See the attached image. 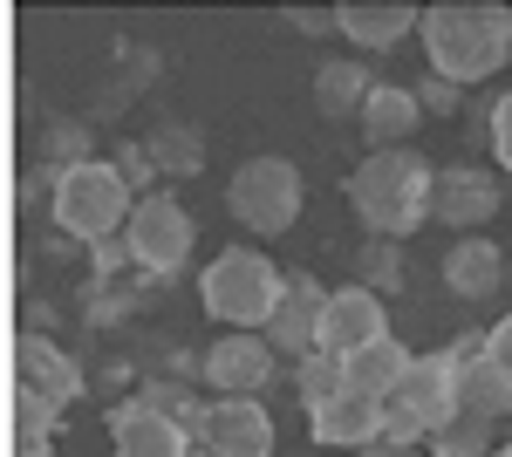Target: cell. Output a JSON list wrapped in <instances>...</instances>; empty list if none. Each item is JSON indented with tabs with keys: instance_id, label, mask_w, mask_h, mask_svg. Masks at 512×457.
Wrapping results in <instances>:
<instances>
[{
	"instance_id": "1",
	"label": "cell",
	"mask_w": 512,
	"mask_h": 457,
	"mask_svg": "<svg viewBox=\"0 0 512 457\" xmlns=\"http://www.w3.org/2000/svg\"><path fill=\"white\" fill-rule=\"evenodd\" d=\"M424 62L444 82H485L512 62V7L499 0H444L424 7Z\"/></svg>"
},
{
	"instance_id": "2",
	"label": "cell",
	"mask_w": 512,
	"mask_h": 457,
	"mask_svg": "<svg viewBox=\"0 0 512 457\" xmlns=\"http://www.w3.org/2000/svg\"><path fill=\"white\" fill-rule=\"evenodd\" d=\"M349 212L362 219L369 239H410V232L431 219L437 198V164L417 151H369L349 171Z\"/></svg>"
},
{
	"instance_id": "3",
	"label": "cell",
	"mask_w": 512,
	"mask_h": 457,
	"mask_svg": "<svg viewBox=\"0 0 512 457\" xmlns=\"http://www.w3.org/2000/svg\"><path fill=\"white\" fill-rule=\"evenodd\" d=\"M198 301L233 335H260L287 301V267H274L260 246H219L205 260V273H198Z\"/></svg>"
},
{
	"instance_id": "4",
	"label": "cell",
	"mask_w": 512,
	"mask_h": 457,
	"mask_svg": "<svg viewBox=\"0 0 512 457\" xmlns=\"http://www.w3.org/2000/svg\"><path fill=\"white\" fill-rule=\"evenodd\" d=\"M55 232H69L76 246H96V239H110V232L130 226V212H137V191L117 178V164L110 157H89L76 171H62V185H55Z\"/></svg>"
},
{
	"instance_id": "5",
	"label": "cell",
	"mask_w": 512,
	"mask_h": 457,
	"mask_svg": "<svg viewBox=\"0 0 512 457\" xmlns=\"http://www.w3.org/2000/svg\"><path fill=\"white\" fill-rule=\"evenodd\" d=\"M301 198L308 191H301V171L287 157H246L233 178H226V212L253 239H280V232L301 219Z\"/></svg>"
},
{
	"instance_id": "6",
	"label": "cell",
	"mask_w": 512,
	"mask_h": 457,
	"mask_svg": "<svg viewBox=\"0 0 512 457\" xmlns=\"http://www.w3.org/2000/svg\"><path fill=\"white\" fill-rule=\"evenodd\" d=\"M123 239H130V253H137V273H151V280H171V273L192 260L198 226H192V212H185L171 191H151V198H137V212H130Z\"/></svg>"
},
{
	"instance_id": "7",
	"label": "cell",
	"mask_w": 512,
	"mask_h": 457,
	"mask_svg": "<svg viewBox=\"0 0 512 457\" xmlns=\"http://www.w3.org/2000/svg\"><path fill=\"white\" fill-rule=\"evenodd\" d=\"M328 294H335V287H321L315 273H287V301H280V314L260 328L280 362H308V355L321 348V314H328Z\"/></svg>"
},
{
	"instance_id": "8",
	"label": "cell",
	"mask_w": 512,
	"mask_h": 457,
	"mask_svg": "<svg viewBox=\"0 0 512 457\" xmlns=\"http://www.w3.org/2000/svg\"><path fill=\"white\" fill-rule=\"evenodd\" d=\"M499 205H506V185H499L492 171H478V164H444V171H437L431 219L451 226L458 239H465V232H485V219H492Z\"/></svg>"
},
{
	"instance_id": "9",
	"label": "cell",
	"mask_w": 512,
	"mask_h": 457,
	"mask_svg": "<svg viewBox=\"0 0 512 457\" xmlns=\"http://www.w3.org/2000/svg\"><path fill=\"white\" fill-rule=\"evenodd\" d=\"M280 355L267 348V335H226L205 348V389L212 396H267Z\"/></svg>"
},
{
	"instance_id": "10",
	"label": "cell",
	"mask_w": 512,
	"mask_h": 457,
	"mask_svg": "<svg viewBox=\"0 0 512 457\" xmlns=\"http://www.w3.org/2000/svg\"><path fill=\"white\" fill-rule=\"evenodd\" d=\"M383 335H390V307H383V294H369V287H355V280L328 294V314H321V348H328V355L349 362L355 348L383 342Z\"/></svg>"
},
{
	"instance_id": "11",
	"label": "cell",
	"mask_w": 512,
	"mask_h": 457,
	"mask_svg": "<svg viewBox=\"0 0 512 457\" xmlns=\"http://www.w3.org/2000/svg\"><path fill=\"white\" fill-rule=\"evenodd\" d=\"M390 410H403L410 423H424V430H444V423L458 417V362L437 348V355H417L410 362V376L403 389L390 396Z\"/></svg>"
},
{
	"instance_id": "12",
	"label": "cell",
	"mask_w": 512,
	"mask_h": 457,
	"mask_svg": "<svg viewBox=\"0 0 512 457\" xmlns=\"http://www.w3.org/2000/svg\"><path fill=\"white\" fill-rule=\"evenodd\" d=\"M205 444L226 457H274V417H267V403L260 396H212Z\"/></svg>"
},
{
	"instance_id": "13",
	"label": "cell",
	"mask_w": 512,
	"mask_h": 457,
	"mask_svg": "<svg viewBox=\"0 0 512 457\" xmlns=\"http://www.w3.org/2000/svg\"><path fill=\"white\" fill-rule=\"evenodd\" d=\"M110 437H117V457H192V430L178 417L144 410V396H123L110 410Z\"/></svg>"
},
{
	"instance_id": "14",
	"label": "cell",
	"mask_w": 512,
	"mask_h": 457,
	"mask_svg": "<svg viewBox=\"0 0 512 457\" xmlns=\"http://www.w3.org/2000/svg\"><path fill=\"white\" fill-rule=\"evenodd\" d=\"M308 437H315L321 451H369V444H383V403L342 389L335 403L308 410Z\"/></svg>"
},
{
	"instance_id": "15",
	"label": "cell",
	"mask_w": 512,
	"mask_h": 457,
	"mask_svg": "<svg viewBox=\"0 0 512 457\" xmlns=\"http://www.w3.org/2000/svg\"><path fill=\"white\" fill-rule=\"evenodd\" d=\"M444 287H451L458 301H492V294L506 287V246H499L492 232L451 239V246H444Z\"/></svg>"
},
{
	"instance_id": "16",
	"label": "cell",
	"mask_w": 512,
	"mask_h": 457,
	"mask_svg": "<svg viewBox=\"0 0 512 457\" xmlns=\"http://www.w3.org/2000/svg\"><path fill=\"white\" fill-rule=\"evenodd\" d=\"M355 123H362V137H369V151H410V137H417V123H424V103H417L410 82H376Z\"/></svg>"
},
{
	"instance_id": "17",
	"label": "cell",
	"mask_w": 512,
	"mask_h": 457,
	"mask_svg": "<svg viewBox=\"0 0 512 457\" xmlns=\"http://www.w3.org/2000/svg\"><path fill=\"white\" fill-rule=\"evenodd\" d=\"M14 369H21V382H28V389H41V396H48V403H62V410L82 396V369L55 342H48V335H35V328L14 342Z\"/></svg>"
},
{
	"instance_id": "18",
	"label": "cell",
	"mask_w": 512,
	"mask_h": 457,
	"mask_svg": "<svg viewBox=\"0 0 512 457\" xmlns=\"http://www.w3.org/2000/svg\"><path fill=\"white\" fill-rule=\"evenodd\" d=\"M410 348L396 342V335H383V342H369V348H355L349 362H342V376H349L355 396H376V403H390L396 389H403V376H410Z\"/></svg>"
},
{
	"instance_id": "19",
	"label": "cell",
	"mask_w": 512,
	"mask_h": 457,
	"mask_svg": "<svg viewBox=\"0 0 512 457\" xmlns=\"http://www.w3.org/2000/svg\"><path fill=\"white\" fill-rule=\"evenodd\" d=\"M458 410H465V417H485V423L512 417V369L492 355V348L458 369Z\"/></svg>"
},
{
	"instance_id": "20",
	"label": "cell",
	"mask_w": 512,
	"mask_h": 457,
	"mask_svg": "<svg viewBox=\"0 0 512 457\" xmlns=\"http://www.w3.org/2000/svg\"><path fill=\"white\" fill-rule=\"evenodd\" d=\"M335 21H342V35H349L362 55H383V48H396L410 28H424V14H417V7H362V0L335 7Z\"/></svg>"
},
{
	"instance_id": "21",
	"label": "cell",
	"mask_w": 512,
	"mask_h": 457,
	"mask_svg": "<svg viewBox=\"0 0 512 457\" xmlns=\"http://www.w3.org/2000/svg\"><path fill=\"white\" fill-rule=\"evenodd\" d=\"M369 89H376L369 62H355V55H342V62H321V69H315V110H321V116H362Z\"/></svg>"
},
{
	"instance_id": "22",
	"label": "cell",
	"mask_w": 512,
	"mask_h": 457,
	"mask_svg": "<svg viewBox=\"0 0 512 457\" xmlns=\"http://www.w3.org/2000/svg\"><path fill=\"white\" fill-rule=\"evenodd\" d=\"M144 144H151L164 178H198L205 171V130H192V123H158Z\"/></svg>"
},
{
	"instance_id": "23",
	"label": "cell",
	"mask_w": 512,
	"mask_h": 457,
	"mask_svg": "<svg viewBox=\"0 0 512 457\" xmlns=\"http://www.w3.org/2000/svg\"><path fill=\"white\" fill-rule=\"evenodd\" d=\"M355 287L396 294V287H403V239H362V246H355Z\"/></svg>"
},
{
	"instance_id": "24",
	"label": "cell",
	"mask_w": 512,
	"mask_h": 457,
	"mask_svg": "<svg viewBox=\"0 0 512 457\" xmlns=\"http://www.w3.org/2000/svg\"><path fill=\"white\" fill-rule=\"evenodd\" d=\"M492 451H499V423L465 417V410L444 430H431V457H492Z\"/></svg>"
},
{
	"instance_id": "25",
	"label": "cell",
	"mask_w": 512,
	"mask_h": 457,
	"mask_svg": "<svg viewBox=\"0 0 512 457\" xmlns=\"http://www.w3.org/2000/svg\"><path fill=\"white\" fill-rule=\"evenodd\" d=\"M294 389H301V410H321V403H335V396L349 389V376H342V355L315 348L308 362H294Z\"/></svg>"
},
{
	"instance_id": "26",
	"label": "cell",
	"mask_w": 512,
	"mask_h": 457,
	"mask_svg": "<svg viewBox=\"0 0 512 457\" xmlns=\"http://www.w3.org/2000/svg\"><path fill=\"white\" fill-rule=\"evenodd\" d=\"M89 123H76V116H55V123H41V164L48 171H76V164H89Z\"/></svg>"
},
{
	"instance_id": "27",
	"label": "cell",
	"mask_w": 512,
	"mask_h": 457,
	"mask_svg": "<svg viewBox=\"0 0 512 457\" xmlns=\"http://www.w3.org/2000/svg\"><path fill=\"white\" fill-rule=\"evenodd\" d=\"M55 423H62V403H48L41 389L14 382V444H48Z\"/></svg>"
},
{
	"instance_id": "28",
	"label": "cell",
	"mask_w": 512,
	"mask_h": 457,
	"mask_svg": "<svg viewBox=\"0 0 512 457\" xmlns=\"http://www.w3.org/2000/svg\"><path fill=\"white\" fill-rule=\"evenodd\" d=\"M130 314H137L130 287H117V280H89V287H82V321H89V328H117Z\"/></svg>"
},
{
	"instance_id": "29",
	"label": "cell",
	"mask_w": 512,
	"mask_h": 457,
	"mask_svg": "<svg viewBox=\"0 0 512 457\" xmlns=\"http://www.w3.org/2000/svg\"><path fill=\"white\" fill-rule=\"evenodd\" d=\"M110 164H117V178L137 191V198H151V178H158V157H151V144H117V157H110Z\"/></svg>"
},
{
	"instance_id": "30",
	"label": "cell",
	"mask_w": 512,
	"mask_h": 457,
	"mask_svg": "<svg viewBox=\"0 0 512 457\" xmlns=\"http://www.w3.org/2000/svg\"><path fill=\"white\" fill-rule=\"evenodd\" d=\"M417 103H424V116H458V110H465V89L424 69V76H417Z\"/></svg>"
},
{
	"instance_id": "31",
	"label": "cell",
	"mask_w": 512,
	"mask_h": 457,
	"mask_svg": "<svg viewBox=\"0 0 512 457\" xmlns=\"http://www.w3.org/2000/svg\"><path fill=\"white\" fill-rule=\"evenodd\" d=\"M89 267H96V280H117V273L137 267V253H130V239H123V232H110V239H96V246H89Z\"/></svg>"
},
{
	"instance_id": "32",
	"label": "cell",
	"mask_w": 512,
	"mask_h": 457,
	"mask_svg": "<svg viewBox=\"0 0 512 457\" xmlns=\"http://www.w3.org/2000/svg\"><path fill=\"white\" fill-rule=\"evenodd\" d=\"M158 376L198 382V376H205V355H198V348H178V342H164V348H158Z\"/></svg>"
},
{
	"instance_id": "33",
	"label": "cell",
	"mask_w": 512,
	"mask_h": 457,
	"mask_svg": "<svg viewBox=\"0 0 512 457\" xmlns=\"http://www.w3.org/2000/svg\"><path fill=\"white\" fill-rule=\"evenodd\" d=\"M485 137H492V157H499V164L512 171V89L499 96V103H492V130H485Z\"/></svg>"
},
{
	"instance_id": "34",
	"label": "cell",
	"mask_w": 512,
	"mask_h": 457,
	"mask_svg": "<svg viewBox=\"0 0 512 457\" xmlns=\"http://www.w3.org/2000/svg\"><path fill=\"white\" fill-rule=\"evenodd\" d=\"M287 21H294L301 35H342V21H335V7H328V14H308V7H294Z\"/></svg>"
},
{
	"instance_id": "35",
	"label": "cell",
	"mask_w": 512,
	"mask_h": 457,
	"mask_svg": "<svg viewBox=\"0 0 512 457\" xmlns=\"http://www.w3.org/2000/svg\"><path fill=\"white\" fill-rule=\"evenodd\" d=\"M485 348H492V355H499V362L512 369V314H499V321L485 328Z\"/></svg>"
},
{
	"instance_id": "36",
	"label": "cell",
	"mask_w": 512,
	"mask_h": 457,
	"mask_svg": "<svg viewBox=\"0 0 512 457\" xmlns=\"http://www.w3.org/2000/svg\"><path fill=\"white\" fill-rule=\"evenodd\" d=\"M355 457H424V451H396V444H369V451H355Z\"/></svg>"
},
{
	"instance_id": "37",
	"label": "cell",
	"mask_w": 512,
	"mask_h": 457,
	"mask_svg": "<svg viewBox=\"0 0 512 457\" xmlns=\"http://www.w3.org/2000/svg\"><path fill=\"white\" fill-rule=\"evenodd\" d=\"M14 457H48V444H14Z\"/></svg>"
},
{
	"instance_id": "38",
	"label": "cell",
	"mask_w": 512,
	"mask_h": 457,
	"mask_svg": "<svg viewBox=\"0 0 512 457\" xmlns=\"http://www.w3.org/2000/svg\"><path fill=\"white\" fill-rule=\"evenodd\" d=\"M192 457H226V451H212V444H192Z\"/></svg>"
},
{
	"instance_id": "39",
	"label": "cell",
	"mask_w": 512,
	"mask_h": 457,
	"mask_svg": "<svg viewBox=\"0 0 512 457\" xmlns=\"http://www.w3.org/2000/svg\"><path fill=\"white\" fill-rule=\"evenodd\" d=\"M492 457H512V444H499V451H492Z\"/></svg>"
},
{
	"instance_id": "40",
	"label": "cell",
	"mask_w": 512,
	"mask_h": 457,
	"mask_svg": "<svg viewBox=\"0 0 512 457\" xmlns=\"http://www.w3.org/2000/svg\"><path fill=\"white\" fill-rule=\"evenodd\" d=\"M506 444H512V417H506Z\"/></svg>"
},
{
	"instance_id": "41",
	"label": "cell",
	"mask_w": 512,
	"mask_h": 457,
	"mask_svg": "<svg viewBox=\"0 0 512 457\" xmlns=\"http://www.w3.org/2000/svg\"><path fill=\"white\" fill-rule=\"evenodd\" d=\"M506 280H512V260H506Z\"/></svg>"
}]
</instances>
